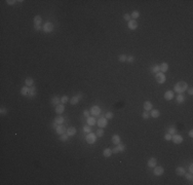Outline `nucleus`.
<instances>
[{
  "mask_svg": "<svg viewBox=\"0 0 193 185\" xmlns=\"http://www.w3.org/2000/svg\"><path fill=\"white\" fill-rule=\"evenodd\" d=\"M188 135H189V137H191V138L193 137V131H192V130H190V131L188 132Z\"/></svg>",
  "mask_w": 193,
  "mask_h": 185,
  "instance_id": "obj_50",
  "label": "nucleus"
},
{
  "mask_svg": "<svg viewBox=\"0 0 193 185\" xmlns=\"http://www.w3.org/2000/svg\"><path fill=\"white\" fill-rule=\"evenodd\" d=\"M34 28H35L36 31H39V30L42 29V27H41L40 25H34Z\"/></svg>",
  "mask_w": 193,
  "mask_h": 185,
  "instance_id": "obj_48",
  "label": "nucleus"
},
{
  "mask_svg": "<svg viewBox=\"0 0 193 185\" xmlns=\"http://www.w3.org/2000/svg\"><path fill=\"white\" fill-rule=\"evenodd\" d=\"M96 137H99V138H102V137L104 136V129H101V128H100L98 131H96Z\"/></svg>",
  "mask_w": 193,
  "mask_h": 185,
  "instance_id": "obj_33",
  "label": "nucleus"
},
{
  "mask_svg": "<svg viewBox=\"0 0 193 185\" xmlns=\"http://www.w3.org/2000/svg\"><path fill=\"white\" fill-rule=\"evenodd\" d=\"M29 91H30V87L25 85V87H23L22 88H21V94H22L23 96H28L29 95Z\"/></svg>",
  "mask_w": 193,
  "mask_h": 185,
  "instance_id": "obj_20",
  "label": "nucleus"
},
{
  "mask_svg": "<svg viewBox=\"0 0 193 185\" xmlns=\"http://www.w3.org/2000/svg\"><path fill=\"white\" fill-rule=\"evenodd\" d=\"M118 59H119V61L121 62V63H123V62H125V61H126V59H127V56H125V54H120Z\"/></svg>",
  "mask_w": 193,
  "mask_h": 185,
  "instance_id": "obj_39",
  "label": "nucleus"
},
{
  "mask_svg": "<svg viewBox=\"0 0 193 185\" xmlns=\"http://www.w3.org/2000/svg\"><path fill=\"white\" fill-rule=\"evenodd\" d=\"M60 103H61V99H59L57 96H56V97H53V99H51V104L57 106V105L60 104Z\"/></svg>",
  "mask_w": 193,
  "mask_h": 185,
  "instance_id": "obj_29",
  "label": "nucleus"
},
{
  "mask_svg": "<svg viewBox=\"0 0 193 185\" xmlns=\"http://www.w3.org/2000/svg\"><path fill=\"white\" fill-rule=\"evenodd\" d=\"M164 140H166V141H171L172 140V135L171 134H168V133H166L164 135Z\"/></svg>",
  "mask_w": 193,
  "mask_h": 185,
  "instance_id": "obj_42",
  "label": "nucleus"
},
{
  "mask_svg": "<svg viewBox=\"0 0 193 185\" xmlns=\"http://www.w3.org/2000/svg\"><path fill=\"white\" fill-rule=\"evenodd\" d=\"M167 133L171 134L172 136L175 135V134H177V129H176V126H171V128H168Z\"/></svg>",
  "mask_w": 193,
  "mask_h": 185,
  "instance_id": "obj_31",
  "label": "nucleus"
},
{
  "mask_svg": "<svg viewBox=\"0 0 193 185\" xmlns=\"http://www.w3.org/2000/svg\"><path fill=\"white\" fill-rule=\"evenodd\" d=\"M67 102H69V97L68 96H63V97L61 98V103L62 104H66Z\"/></svg>",
  "mask_w": 193,
  "mask_h": 185,
  "instance_id": "obj_37",
  "label": "nucleus"
},
{
  "mask_svg": "<svg viewBox=\"0 0 193 185\" xmlns=\"http://www.w3.org/2000/svg\"><path fill=\"white\" fill-rule=\"evenodd\" d=\"M163 173H164V169H163V167H156V166L154 167L153 174L155 175V176L159 177V176H161V175H162Z\"/></svg>",
  "mask_w": 193,
  "mask_h": 185,
  "instance_id": "obj_9",
  "label": "nucleus"
},
{
  "mask_svg": "<svg viewBox=\"0 0 193 185\" xmlns=\"http://www.w3.org/2000/svg\"><path fill=\"white\" fill-rule=\"evenodd\" d=\"M152 71L154 72V73H157V72H159V71H160L159 65H154V66L152 67Z\"/></svg>",
  "mask_w": 193,
  "mask_h": 185,
  "instance_id": "obj_38",
  "label": "nucleus"
},
{
  "mask_svg": "<svg viewBox=\"0 0 193 185\" xmlns=\"http://www.w3.org/2000/svg\"><path fill=\"white\" fill-rule=\"evenodd\" d=\"M185 173H186V169L183 167H178L177 169H176V174H177L178 176H184Z\"/></svg>",
  "mask_w": 193,
  "mask_h": 185,
  "instance_id": "obj_18",
  "label": "nucleus"
},
{
  "mask_svg": "<svg viewBox=\"0 0 193 185\" xmlns=\"http://www.w3.org/2000/svg\"><path fill=\"white\" fill-rule=\"evenodd\" d=\"M123 19H124V20L126 21V22L129 23V21H130V20H129V19H130V16H129V13H125V15L123 16Z\"/></svg>",
  "mask_w": 193,
  "mask_h": 185,
  "instance_id": "obj_43",
  "label": "nucleus"
},
{
  "mask_svg": "<svg viewBox=\"0 0 193 185\" xmlns=\"http://www.w3.org/2000/svg\"><path fill=\"white\" fill-rule=\"evenodd\" d=\"M127 27H129V30H136L138 28V22L136 20H130L129 24H127Z\"/></svg>",
  "mask_w": 193,
  "mask_h": 185,
  "instance_id": "obj_12",
  "label": "nucleus"
},
{
  "mask_svg": "<svg viewBox=\"0 0 193 185\" xmlns=\"http://www.w3.org/2000/svg\"><path fill=\"white\" fill-rule=\"evenodd\" d=\"M83 132H85V133H91V128L88 126V125H84L83 126Z\"/></svg>",
  "mask_w": 193,
  "mask_h": 185,
  "instance_id": "obj_41",
  "label": "nucleus"
},
{
  "mask_svg": "<svg viewBox=\"0 0 193 185\" xmlns=\"http://www.w3.org/2000/svg\"><path fill=\"white\" fill-rule=\"evenodd\" d=\"M76 132H77V131H76V128H74V126H70V128L67 129L66 134H67L69 137H73V136H75Z\"/></svg>",
  "mask_w": 193,
  "mask_h": 185,
  "instance_id": "obj_16",
  "label": "nucleus"
},
{
  "mask_svg": "<svg viewBox=\"0 0 193 185\" xmlns=\"http://www.w3.org/2000/svg\"><path fill=\"white\" fill-rule=\"evenodd\" d=\"M105 117L107 118V119H111V118H113L114 117V114H113V112H111V111H108L105 114Z\"/></svg>",
  "mask_w": 193,
  "mask_h": 185,
  "instance_id": "obj_34",
  "label": "nucleus"
},
{
  "mask_svg": "<svg viewBox=\"0 0 193 185\" xmlns=\"http://www.w3.org/2000/svg\"><path fill=\"white\" fill-rule=\"evenodd\" d=\"M89 113H91V112H88V110H84L83 111V115H84V117H89Z\"/></svg>",
  "mask_w": 193,
  "mask_h": 185,
  "instance_id": "obj_47",
  "label": "nucleus"
},
{
  "mask_svg": "<svg viewBox=\"0 0 193 185\" xmlns=\"http://www.w3.org/2000/svg\"><path fill=\"white\" fill-rule=\"evenodd\" d=\"M160 115V111L157 110V109H152L151 110V116H152L153 118H158Z\"/></svg>",
  "mask_w": 193,
  "mask_h": 185,
  "instance_id": "obj_22",
  "label": "nucleus"
},
{
  "mask_svg": "<svg viewBox=\"0 0 193 185\" xmlns=\"http://www.w3.org/2000/svg\"><path fill=\"white\" fill-rule=\"evenodd\" d=\"M192 167H193V164L191 163L190 166H189V172H190V173H192V172H193V168H192Z\"/></svg>",
  "mask_w": 193,
  "mask_h": 185,
  "instance_id": "obj_51",
  "label": "nucleus"
},
{
  "mask_svg": "<svg viewBox=\"0 0 193 185\" xmlns=\"http://www.w3.org/2000/svg\"><path fill=\"white\" fill-rule=\"evenodd\" d=\"M112 143L113 144H115V145H118V144H120L121 143V138H120V136L119 135H113V137H112Z\"/></svg>",
  "mask_w": 193,
  "mask_h": 185,
  "instance_id": "obj_17",
  "label": "nucleus"
},
{
  "mask_svg": "<svg viewBox=\"0 0 193 185\" xmlns=\"http://www.w3.org/2000/svg\"><path fill=\"white\" fill-rule=\"evenodd\" d=\"M155 79H156V81L158 83H164L165 80H166V77H165L164 73L159 71V72H157V73H155Z\"/></svg>",
  "mask_w": 193,
  "mask_h": 185,
  "instance_id": "obj_2",
  "label": "nucleus"
},
{
  "mask_svg": "<svg viewBox=\"0 0 193 185\" xmlns=\"http://www.w3.org/2000/svg\"><path fill=\"white\" fill-rule=\"evenodd\" d=\"M57 125V123L54 121V122H53V125H51V126H53V129H57V126H58V125Z\"/></svg>",
  "mask_w": 193,
  "mask_h": 185,
  "instance_id": "obj_52",
  "label": "nucleus"
},
{
  "mask_svg": "<svg viewBox=\"0 0 193 185\" xmlns=\"http://www.w3.org/2000/svg\"><path fill=\"white\" fill-rule=\"evenodd\" d=\"M134 60H135V58H134L133 56H129L126 59V62H129V63H133Z\"/></svg>",
  "mask_w": 193,
  "mask_h": 185,
  "instance_id": "obj_45",
  "label": "nucleus"
},
{
  "mask_svg": "<svg viewBox=\"0 0 193 185\" xmlns=\"http://www.w3.org/2000/svg\"><path fill=\"white\" fill-rule=\"evenodd\" d=\"M25 84L27 85V87H32V85L34 84V80H33V78H31V77L26 78V80H25Z\"/></svg>",
  "mask_w": 193,
  "mask_h": 185,
  "instance_id": "obj_27",
  "label": "nucleus"
},
{
  "mask_svg": "<svg viewBox=\"0 0 193 185\" xmlns=\"http://www.w3.org/2000/svg\"><path fill=\"white\" fill-rule=\"evenodd\" d=\"M187 90H188V94L190 95V96H192L193 95V88L190 87V88H187Z\"/></svg>",
  "mask_w": 193,
  "mask_h": 185,
  "instance_id": "obj_49",
  "label": "nucleus"
},
{
  "mask_svg": "<svg viewBox=\"0 0 193 185\" xmlns=\"http://www.w3.org/2000/svg\"><path fill=\"white\" fill-rule=\"evenodd\" d=\"M172 141L178 145V144H181L183 142V137L181 135H179V134H175V135L172 136Z\"/></svg>",
  "mask_w": 193,
  "mask_h": 185,
  "instance_id": "obj_7",
  "label": "nucleus"
},
{
  "mask_svg": "<svg viewBox=\"0 0 193 185\" xmlns=\"http://www.w3.org/2000/svg\"><path fill=\"white\" fill-rule=\"evenodd\" d=\"M187 88H188L187 82H185V81H179L178 83L175 84L174 91H175L176 92H178V94H182V92H184L187 91Z\"/></svg>",
  "mask_w": 193,
  "mask_h": 185,
  "instance_id": "obj_1",
  "label": "nucleus"
},
{
  "mask_svg": "<svg viewBox=\"0 0 193 185\" xmlns=\"http://www.w3.org/2000/svg\"><path fill=\"white\" fill-rule=\"evenodd\" d=\"M184 177L186 178L187 180H189V181H192L193 180V175H192V173H188V174H184Z\"/></svg>",
  "mask_w": 193,
  "mask_h": 185,
  "instance_id": "obj_36",
  "label": "nucleus"
},
{
  "mask_svg": "<svg viewBox=\"0 0 193 185\" xmlns=\"http://www.w3.org/2000/svg\"><path fill=\"white\" fill-rule=\"evenodd\" d=\"M64 111H65V104H62L61 103V104L56 106V113L57 114L61 115L62 113H64Z\"/></svg>",
  "mask_w": 193,
  "mask_h": 185,
  "instance_id": "obj_13",
  "label": "nucleus"
},
{
  "mask_svg": "<svg viewBox=\"0 0 193 185\" xmlns=\"http://www.w3.org/2000/svg\"><path fill=\"white\" fill-rule=\"evenodd\" d=\"M54 29V24L50 23V22H46V23L42 26V30H43L45 33H50V32H53Z\"/></svg>",
  "mask_w": 193,
  "mask_h": 185,
  "instance_id": "obj_3",
  "label": "nucleus"
},
{
  "mask_svg": "<svg viewBox=\"0 0 193 185\" xmlns=\"http://www.w3.org/2000/svg\"><path fill=\"white\" fill-rule=\"evenodd\" d=\"M185 100V97L183 96V94H179L177 96V102L179 103V104H181V103H183Z\"/></svg>",
  "mask_w": 193,
  "mask_h": 185,
  "instance_id": "obj_30",
  "label": "nucleus"
},
{
  "mask_svg": "<svg viewBox=\"0 0 193 185\" xmlns=\"http://www.w3.org/2000/svg\"><path fill=\"white\" fill-rule=\"evenodd\" d=\"M29 97L30 98H33V97H35L36 96V87H34V85H32V87H30V91H29Z\"/></svg>",
  "mask_w": 193,
  "mask_h": 185,
  "instance_id": "obj_23",
  "label": "nucleus"
},
{
  "mask_svg": "<svg viewBox=\"0 0 193 185\" xmlns=\"http://www.w3.org/2000/svg\"><path fill=\"white\" fill-rule=\"evenodd\" d=\"M81 97H82V95H81V94H78L77 96H74V97H72L70 100H69V102L71 103V105H77L78 102L80 101Z\"/></svg>",
  "mask_w": 193,
  "mask_h": 185,
  "instance_id": "obj_11",
  "label": "nucleus"
},
{
  "mask_svg": "<svg viewBox=\"0 0 193 185\" xmlns=\"http://www.w3.org/2000/svg\"><path fill=\"white\" fill-rule=\"evenodd\" d=\"M56 132H57L58 135L61 136V135H63V134H66L67 129H66V126L63 125H58L57 129H56Z\"/></svg>",
  "mask_w": 193,
  "mask_h": 185,
  "instance_id": "obj_10",
  "label": "nucleus"
},
{
  "mask_svg": "<svg viewBox=\"0 0 193 185\" xmlns=\"http://www.w3.org/2000/svg\"><path fill=\"white\" fill-rule=\"evenodd\" d=\"M112 149H110V148H106V149H104V151H103V155H104L105 157H110L112 155Z\"/></svg>",
  "mask_w": 193,
  "mask_h": 185,
  "instance_id": "obj_26",
  "label": "nucleus"
},
{
  "mask_svg": "<svg viewBox=\"0 0 193 185\" xmlns=\"http://www.w3.org/2000/svg\"><path fill=\"white\" fill-rule=\"evenodd\" d=\"M68 138H69V136L67 135V134H63V135L60 136V140L61 141H63V142H66L68 140Z\"/></svg>",
  "mask_w": 193,
  "mask_h": 185,
  "instance_id": "obj_35",
  "label": "nucleus"
},
{
  "mask_svg": "<svg viewBox=\"0 0 193 185\" xmlns=\"http://www.w3.org/2000/svg\"><path fill=\"white\" fill-rule=\"evenodd\" d=\"M142 116H143V118H144V119H148V118H149V114H148V112H147V111H144V112H143V114H142Z\"/></svg>",
  "mask_w": 193,
  "mask_h": 185,
  "instance_id": "obj_46",
  "label": "nucleus"
},
{
  "mask_svg": "<svg viewBox=\"0 0 193 185\" xmlns=\"http://www.w3.org/2000/svg\"><path fill=\"white\" fill-rule=\"evenodd\" d=\"M160 67V72H162V73H164V72H166L168 70V64L167 63H162L159 65Z\"/></svg>",
  "mask_w": 193,
  "mask_h": 185,
  "instance_id": "obj_24",
  "label": "nucleus"
},
{
  "mask_svg": "<svg viewBox=\"0 0 193 185\" xmlns=\"http://www.w3.org/2000/svg\"><path fill=\"white\" fill-rule=\"evenodd\" d=\"M6 3H7L8 5H15L16 1H15V0H6Z\"/></svg>",
  "mask_w": 193,
  "mask_h": 185,
  "instance_id": "obj_44",
  "label": "nucleus"
},
{
  "mask_svg": "<svg viewBox=\"0 0 193 185\" xmlns=\"http://www.w3.org/2000/svg\"><path fill=\"white\" fill-rule=\"evenodd\" d=\"M125 149V146L123 145V144H118V145H116V147H114V148L112 149V152L113 153H119V152H123Z\"/></svg>",
  "mask_w": 193,
  "mask_h": 185,
  "instance_id": "obj_8",
  "label": "nucleus"
},
{
  "mask_svg": "<svg viewBox=\"0 0 193 185\" xmlns=\"http://www.w3.org/2000/svg\"><path fill=\"white\" fill-rule=\"evenodd\" d=\"M64 120H65V119H64V117L62 115H58L57 117L54 118V122H56L57 125H63Z\"/></svg>",
  "mask_w": 193,
  "mask_h": 185,
  "instance_id": "obj_21",
  "label": "nucleus"
},
{
  "mask_svg": "<svg viewBox=\"0 0 193 185\" xmlns=\"http://www.w3.org/2000/svg\"><path fill=\"white\" fill-rule=\"evenodd\" d=\"M157 164V159L155 158V157H151V158H149V160H148V163H147V166L149 167V168H154L155 166Z\"/></svg>",
  "mask_w": 193,
  "mask_h": 185,
  "instance_id": "obj_15",
  "label": "nucleus"
},
{
  "mask_svg": "<svg viewBox=\"0 0 193 185\" xmlns=\"http://www.w3.org/2000/svg\"><path fill=\"white\" fill-rule=\"evenodd\" d=\"M140 16V12L139 11H137V10H135V11H133L132 12V15H130V18H132L133 20H136V19H138Z\"/></svg>",
  "mask_w": 193,
  "mask_h": 185,
  "instance_id": "obj_32",
  "label": "nucleus"
},
{
  "mask_svg": "<svg viewBox=\"0 0 193 185\" xmlns=\"http://www.w3.org/2000/svg\"><path fill=\"white\" fill-rule=\"evenodd\" d=\"M144 109L145 111H149V110H152L153 109V105L150 101H146L144 103Z\"/></svg>",
  "mask_w": 193,
  "mask_h": 185,
  "instance_id": "obj_19",
  "label": "nucleus"
},
{
  "mask_svg": "<svg viewBox=\"0 0 193 185\" xmlns=\"http://www.w3.org/2000/svg\"><path fill=\"white\" fill-rule=\"evenodd\" d=\"M33 21H34V25H40L41 22H42V18L40 16H36Z\"/></svg>",
  "mask_w": 193,
  "mask_h": 185,
  "instance_id": "obj_28",
  "label": "nucleus"
},
{
  "mask_svg": "<svg viewBox=\"0 0 193 185\" xmlns=\"http://www.w3.org/2000/svg\"><path fill=\"white\" fill-rule=\"evenodd\" d=\"M7 109L6 108H4V107H1L0 108V113H1V115H5V114H7Z\"/></svg>",
  "mask_w": 193,
  "mask_h": 185,
  "instance_id": "obj_40",
  "label": "nucleus"
},
{
  "mask_svg": "<svg viewBox=\"0 0 193 185\" xmlns=\"http://www.w3.org/2000/svg\"><path fill=\"white\" fill-rule=\"evenodd\" d=\"M89 112H91V114L92 116H99L100 114H101V108H100L98 105H94L91 108V111Z\"/></svg>",
  "mask_w": 193,
  "mask_h": 185,
  "instance_id": "obj_6",
  "label": "nucleus"
},
{
  "mask_svg": "<svg viewBox=\"0 0 193 185\" xmlns=\"http://www.w3.org/2000/svg\"><path fill=\"white\" fill-rule=\"evenodd\" d=\"M85 140H86V142L88 144H94L96 140V135L94 133H88L86 137H85Z\"/></svg>",
  "mask_w": 193,
  "mask_h": 185,
  "instance_id": "obj_5",
  "label": "nucleus"
},
{
  "mask_svg": "<svg viewBox=\"0 0 193 185\" xmlns=\"http://www.w3.org/2000/svg\"><path fill=\"white\" fill-rule=\"evenodd\" d=\"M96 125H99V128L104 129V128H106V126L108 125V119H107L105 116H103V117H100V118L98 119V121H96Z\"/></svg>",
  "mask_w": 193,
  "mask_h": 185,
  "instance_id": "obj_4",
  "label": "nucleus"
},
{
  "mask_svg": "<svg viewBox=\"0 0 193 185\" xmlns=\"http://www.w3.org/2000/svg\"><path fill=\"white\" fill-rule=\"evenodd\" d=\"M86 122H87L88 125H91L92 126V125H95L96 123V120L95 117H91V116H89V117L86 118Z\"/></svg>",
  "mask_w": 193,
  "mask_h": 185,
  "instance_id": "obj_25",
  "label": "nucleus"
},
{
  "mask_svg": "<svg viewBox=\"0 0 193 185\" xmlns=\"http://www.w3.org/2000/svg\"><path fill=\"white\" fill-rule=\"evenodd\" d=\"M164 99L167 101H171L174 99V92L173 91H166L164 92Z\"/></svg>",
  "mask_w": 193,
  "mask_h": 185,
  "instance_id": "obj_14",
  "label": "nucleus"
}]
</instances>
